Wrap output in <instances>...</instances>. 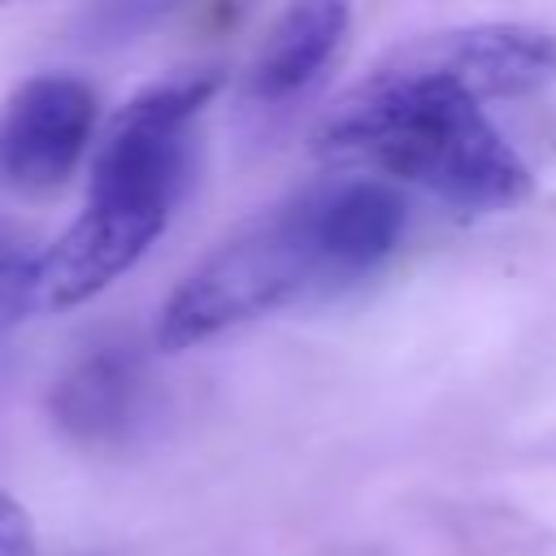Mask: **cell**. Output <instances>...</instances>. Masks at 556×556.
<instances>
[{
  "label": "cell",
  "instance_id": "obj_7",
  "mask_svg": "<svg viewBox=\"0 0 556 556\" xmlns=\"http://www.w3.org/2000/svg\"><path fill=\"white\" fill-rule=\"evenodd\" d=\"M352 13L348 4H291L265 30L252 65L248 96L256 104H291L300 100L339 56L348 39Z\"/></svg>",
  "mask_w": 556,
  "mask_h": 556
},
{
  "label": "cell",
  "instance_id": "obj_3",
  "mask_svg": "<svg viewBox=\"0 0 556 556\" xmlns=\"http://www.w3.org/2000/svg\"><path fill=\"white\" fill-rule=\"evenodd\" d=\"M217 83V70H187L130 96L104 126L87 204L169 226L195 174V117Z\"/></svg>",
  "mask_w": 556,
  "mask_h": 556
},
{
  "label": "cell",
  "instance_id": "obj_1",
  "mask_svg": "<svg viewBox=\"0 0 556 556\" xmlns=\"http://www.w3.org/2000/svg\"><path fill=\"white\" fill-rule=\"evenodd\" d=\"M404 222L408 204L382 178L317 182L217 243L161 304L156 343L182 352L300 295L356 282L395 252Z\"/></svg>",
  "mask_w": 556,
  "mask_h": 556
},
{
  "label": "cell",
  "instance_id": "obj_4",
  "mask_svg": "<svg viewBox=\"0 0 556 556\" xmlns=\"http://www.w3.org/2000/svg\"><path fill=\"white\" fill-rule=\"evenodd\" d=\"M96 130V91L74 74H30L0 109V178L22 195L70 182Z\"/></svg>",
  "mask_w": 556,
  "mask_h": 556
},
{
  "label": "cell",
  "instance_id": "obj_9",
  "mask_svg": "<svg viewBox=\"0 0 556 556\" xmlns=\"http://www.w3.org/2000/svg\"><path fill=\"white\" fill-rule=\"evenodd\" d=\"M26 265H30V256H26V235H22L13 222L0 217V291H4L13 278H22Z\"/></svg>",
  "mask_w": 556,
  "mask_h": 556
},
{
  "label": "cell",
  "instance_id": "obj_2",
  "mask_svg": "<svg viewBox=\"0 0 556 556\" xmlns=\"http://www.w3.org/2000/svg\"><path fill=\"white\" fill-rule=\"evenodd\" d=\"M317 152L408 182L460 213H500L534 191L526 161L482 100L395 48L326 113Z\"/></svg>",
  "mask_w": 556,
  "mask_h": 556
},
{
  "label": "cell",
  "instance_id": "obj_6",
  "mask_svg": "<svg viewBox=\"0 0 556 556\" xmlns=\"http://www.w3.org/2000/svg\"><path fill=\"white\" fill-rule=\"evenodd\" d=\"M48 413L74 443H122L148 413V369L135 343H100L83 352L52 387Z\"/></svg>",
  "mask_w": 556,
  "mask_h": 556
},
{
  "label": "cell",
  "instance_id": "obj_8",
  "mask_svg": "<svg viewBox=\"0 0 556 556\" xmlns=\"http://www.w3.org/2000/svg\"><path fill=\"white\" fill-rule=\"evenodd\" d=\"M0 556H35L30 517L9 491H0Z\"/></svg>",
  "mask_w": 556,
  "mask_h": 556
},
{
  "label": "cell",
  "instance_id": "obj_5",
  "mask_svg": "<svg viewBox=\"0 0 556 556\" xmlns=\"http://www.w3.org/2000/svg\"><path fill=\"white\" fill-rule=\"evenodd\" d=\"M413 65L465 87L473 100H513L556 83V30L530 22H473L395 43Z\"/></svg>",
  "mask_w": 556,
  "mask_h": 556
}]
</instances>
